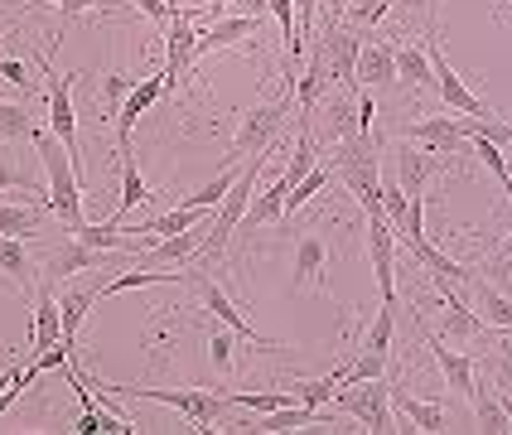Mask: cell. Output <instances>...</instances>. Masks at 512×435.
Segmentation results:
<instances>
[{"mask_svg":"<svg viewBox=\"0 0 512 435\" xmlns=\"http://www.w3.org/2000/svg\"><path fill=\"white\" fill-rule=\"evenodd\" d=\"M34 150H39V165H44V184H49V194H44V208L54 213L63 228H78L83 223V174H78V160L63 150L54 131H44L39 126V136H34Z\"/></svg>","mask_w":512,"mask_h":435,"instance_id":"obj_1","label":"cell"},{"mask_svg":"<svg viewBox=\"0 0 512 435\" xmlns=\"http://www.w3.org/2000/svg\"><path fill=\"white\" fill-rule=\"evenodd\" d=\"M290 107H295V78L285 73V83L276 97H266V102H256L252 112L237 116V131H232V141H228L232 165H242V160H252V155H271L276 136H281L285 121H290Z\"/></svg>","mask_w":512,"mask_h":435,"instance_id":"obj_2","label":"cell"},{"mask_svg":"<svg viewBox=\"0 0 512 435\" xmlns=\"http://www.w3.org/2000/svg\"><path fill=\"white\" fill-rule=\"evenodd\" d=\"M261 165H266V155L242 160V170H237V179H232V189L223 194V203L213 208V218H208V242L199 247V257H194V261L213 266V261L228 257V242L237 237L242 218H247V208H252V189H256V174H261Z\"/></svg>","mask_w":512,"mask_h":435,"instance_id":"obj_3","label":"cell"},{"mask_svg":"<svg viewBox=\"0 0 512 435\" xmlns=\"http://www.w3.org/2000/svg\"><path fill=\"white\" fill-rule=\"evenodd\" d=\"M102 387V397H121V402H160L174 406L194 421V431H218L213 421H223V397L218 392H199V387H131V382H92Z\"/></svg>","mask_w":512,"mask_h":435,"instance_id":"obj_4","label":"cell"},{"mask_svg":"<svg viewBox=\"0 0 512 435\" xmlns=\"http://www.w3.org/2000/svg\"><path fill=\"white\" fill-rule=\"evenodd\" d=\"M334 406L348 411L363 431L372 435H387V431H401L397 416H392V377H368V382H348L334 392Z\"/></svg>","mask_w":512,"mask_h":435,"instance_id":"obj_5","label":"cell"},{"mask_svg":"<svg viewBox=\"0 0 512 435\" xmlns=\"http://www.w3.org/2000/svg\"><path fill=\"white\" fill-rule=\"evenodd\" d=\"M44 92H49V131H54L58 141H63V150L78 160V174H83V141H78V107H73V83L83 78V73H58L54 58H49V49H44Z\"/></svg>","mask_w":512,"mask_h":435,"instance_id":"obj_6","label":"cell"},{"mask_svg":"<svg viewBox=\"0 0 512 435\" xmlns=\"http://www.w3.org/2000/svg\"><path fill=\"white\" fill-rule=\"evenodd\" d=\"M382 165L397 174L401 194L406 199H416V194H426L430 179H440V174L450 170V155H435V150H426V145H411V141H392L382 145Z\"/></svg>","mask_w":512,"mask_h":435,"instance_id":"obj_7","label":"cell"},{"mask_svg":"<svg viewBox=\"0 0 512 435\" xmlns=\"http://www.w3.org/2000/svg\"><path fill=\"white\" fill-rule=\"evenodd\" d=\"M184 276H189V286H194V295H199V305H203V310H208L213 319H223L228 329H237V334H242L247 344L266 348V353H285V344H276V339H266V334H256L252 324H247V315H242V310H237V305L228 300V290L218 286V281H213L208 271H184Z\"/></svg>","mask_w":512,"mask_h":435,"instance_id":"obj_8","label":"cell"},{"mask_svg":"<svg viewBox=\"0 0 512 435\" xmlns=\"http://www.w3.org/2000/svg\"><path fill=\"white\" fill-rule=\"evenodd\" d=\"M411 324H416V334H421V344H426V353L435 358V368H440V377L450 382V392L469 402V397H474V387H479V377H474V368H479V363H474L469 353H455V348L445 344V339H440V334L430 329L426 319L416 315V305H411Z\"/></svg>","mask_w":512,"mask_h":435,"instance_id":"obj_9","label":"cell"},{"mask_svg":"<svg viewBox=\"0 0 512 435\" xmlns=\"http://www.w3.org/2000/svg\"><path fill=\"white\" fill-rule=\"evenodd\" d=\"M194 63H199V29L189 25L184 5H174L170 25H165V73H160L165 78V97L194 73Z\"/></svg>","mask_w":512,"mask_h":435,"instance_id":"obj_10","label":"cell"},{"mask_svg":"<svg viewBox=\"0 0 512 435\" xmlns=\"http://www.w3.org/2000/svg\"><path fill=\"white\" fill-rule=\"evenodd\" d=\"M401 141L426 145L435 155H474V141L464 136V116L445 112V116H421L411 126H401Z\"/></svg>","mask_w":512,"mask_h":435,"instance_id":"obj_11","label":"cell"},{"mask_svg":"<svg viewBox=\"0 0 512 435\" xmlns=\"http://www.w3.org/2000/svg\"><path fill=\"white\" fill-rule=\"evenodd\" d=\"M426 29H430V39H426V49H430V73H435V92L445 97V107H450V112H459V116H474V121H479V116H488L493 107H488V102H479V97H474V92L464 87V78H459L455 68H450L445 49L435 44V25H426Z\"/></svg>","mask_w":512,"mask_h":435,"instance_id":"obj_12","label":"cell"},{"mask_svg":"<svg viewBox=\"0 0 512 435\" xmlns=\"http://www.w3.org/2000/svg\"><path fill=\"white\" fill-rule=\"evenodd\" d=\"M324 261H329V242H324V232L319 228H295V247H290V286L295 290H324Z\"/></svg>","mask_w":512,"mask_h":435,"instance_id":"obj_13","label":"cell"},{"mask_svg":"<svg viewBox=\"0 0 512 435\" xmlns=\"http://www.w3.org/2000/svg\"><path fill=\"white\" fill-rule=\"evenodd\" d=\"M34 329H29V358L34 353H44V348L63 344V310H58V281L54 276H39V286H34Z\"/></svg>","mask_w":512,"mask_h":435,"instance_id":"obj_14","label":"cell"},{"mask_svg":"<svg viewBox=\"0 0 512 435\" xmlns=\"http://www.w3.org/2000/svg\"><path fill=\"white\" fill-rule=\"evenodd\" d=\"M324 58H329V73L334 83L358 92V54H363V34H353L348 25H324V39H314Z\"/></svg>","mask_w":512,"mask_h":435,"instance_id":"obj_15","label":"cell"},{"mask_svg":"<svg viewBox=\"0 0 512 435\" xmlns=\"http://www.w3.org/2000/svg\"><path fill=\"white\" fill-rule=\"evenodd\" d=\"M223 49H261V20L256 15H232V20H213L199 29V58L223 54Z\"/></svg>","mask_w":512,"mask_h":435,"instance_id":"obj_16","label":"cell"},{"mask_svg":"<svg viewBox=\"0 0 512 435\" xmlns=\"http://www.w3.org/2000/svg\"><path fill=\"white\" fill-rule=\"evenodd\" d=\"M165 97V78L160 73H150V78H141V83L131 87V97L121 102V112H116V155H131V131H136V121H141L155 102Z\"/></svg>","mask_w":512,"mask_h":435,"instance_id":"obj_17","label":"cell"},{"mask_svg":"<svg viewBox=\"0 0 512 435\" xmlns=\"http://www.w3.org/2000/svg\"><path fill=\"white\" fill-rule=\"evenodd\" d=\"M107 266H112V252H97V247H87L78 237H68L63 247L44 252V276H54V281H68L78 271H107Z\"/></svg>","mask_w":512,"mask_h":435,"instance_id":"obj_18","label":"cell"},{"mask_svg":"<svg viewBox=\"0 0 512 435\" xmlns=\"http://www.w3.org/2000/svg\"><path fill=\"white\" fill-rule=\"evenodd\" d=\"M208 242V223H194V228L174 232V237H160L155 247L141 252V266H189L199 257V247Z\"/></svg>","mask_w":512,"mask_h":435,"instance_id":"obj_19","label":"cell"},{"mask_svg":"<svg viewBox=\"0 0 512 435\" xmlns=\"http://www.w3.org/2000/svg\"><path fill=\"white\" fill-rule=\"evenodd\" d=\"M358 87L368 92H387L397 87V49L392 39H363V54H358Z\"/></svg>","mask_w":512,"mask_h":435,"instance_id":"obj_20","label":"cell"},{"mask_svg":"<svg viewBox=\"0 0 512 435\" xmlns=\"http://www.w3.org/2000/svg\"><path fill=\"white\" fill-rule=\"evenodd\" d=\"M392 406L397 416L406 421L401 431H450V411L440 402H421V397H406L397 387V373H392Z\"/></svg>","mask_w":512,"mask_h":435,"instance_id":"obj_21","label":"cell"},{"mask_svg":"<svg viewBox=\"0 0 512 435\" xmlns=\"http://www.w3.org/2000/svg\"><path fill=\"white\" fill-rule=\"evenodd\" d=\"M0 271L10 276V286L20 290V295H34L39 276H44V266L29 257L25 237H0Z\"/></svg>","mask_w":512,"mask_h":435,"instance_id":"obj_22","label":"cell"},{"mask_svg":"<svg viewBox=\"0 0 512 435\" xmlns=\"http://www.w3.org/2000/svg\"><path fill=\"white\" fill-rule=\"evenodd\" d=\"M392 49H397V83H406L411 92H430L435 87V73H430V49L426 44H406V34L392 39Z\"/></svg>","mask_w":512,"mask_h":435,"instance_id":"obj_23","label":"cell"},{"mask_svg":"<svg viewBox=\"0 0 512 435\" xmlns=\"http://www.w3.org/2000/svg\"><path fill=\"white\" fill-rule=\"evenodd\" d=\"M285 194H290L285 174H281V179H271L261 194H252V208H247V218H242V228H237V232H256V228L281 223V218H285Z\"/></svg>","mask_w":512,"mask_h":435,"instance_id":"obj_24","label":"cell"},{"mask_svg":"<svg viewBox=\"0 0 512 435\" xmlns=\"http://www.w3.org/2000/svg\"><path fill=\"white\" fill-rule=\"evenodd\" d=\"M353 131H363L358 126V92H329L324 97V141H343V136H353Z\"/></svg>","mask_w":512,"mask_h":435,"instance_id":"obj_25","label":"cell"},{"mask_svg":"<svg viewBox=\"0 0 512 435\" xmlns=\"http://www.w3.org/2000/svg\"><path fill=\"white\" fill-rule=\"evenodd\" d=\"M469 305H474V315L484 319L488 329H512V295H503V286L474 281L469 286Z\"/></svg>","mask_w":512,"mask_h":435,"instance_id":"obj_26","label":"cell"},{"mask_svg":"<svg viewBox=\"0 0 512 435\" xmlns=\"http://www.w3.org/2000/svg\"><path fill=\"white\" fill-rule=\"evenodd\" d=\"M411 247V257L421 261L426 271H435V276H450V281H459V286H474L479 276H474V266H464V261H455V257H445L430 237H416V242H406Z\"/></svg>","mask_w":512,"mask_h":435,"instance_id":"obj_27","label":"cell"},{"mask_svg":"<svg viewBox=\"0 0 512 435\" xmlns=\"http://www.w3.org/2000/svg\"><path fill=\"white\" fill-rule=\"evenodd\" d=\"M58 10V25L49 29V54L58 49V39H63V25L68 20H78V15H107V5L102 0H25V15H34V10Z\"/></svg>","mask_w":512,"mask_h":435,"instance_id":"obj_28","label":"cell"},{"mask_svg":"<svg viewBox=\"0 0 512 435\" xmlns=\"http://www.w3.org/2000/svg\"><path fill=\"white\" fill-rule=\"evenodd\" d=\"M97 286H102V281H97ZM97 286H73V290H63V295H58V310H63V344L68 348H73V339H78L87 310L97 305Z\"/></svg>","mask_w":512,"mask_h":435,"instance_id":"obj_29","label":"cell"},{"mask_svg":"<svg viewBox=\"0 0 512 435\" xmlns=\"http://www.w3.org/2000/svg\"><path fill=\"white\" fill-rule=\"evenodd\" d=\"M155 199V189L141 179V165H136V155H121V203H116V218L112 223H121L126 213H136L141 203Z\"/></svg>","mask_w":512,"mask_h":435,"instance_id":"obj_30","label":"cell"},{"mask_svg":"<svg viewBox=\"0 0 512 435\" xmlns=\"http://www.w3.org/2000/svg\"><path fill=\"white\" fill-rule=\"evenodd\" d=\"M266 10L276 15V25H281V44H285V73L290 78H300L295 73V63L305 54V39H300V29H295V0H266Z\"/></svg>","mask_w":512,"mask_h":435,"instance_id":"obj_31","label":"cell"},{"mask_svg":"<svg viewBox=\"0 0 512 435\" xmlns=\"http://www.w3.org/2000/svg\"><path fill=\"white\" fill-rule=\"evenodd\" d=\"M44 203H0V237H34L44 228Z\"/></svg>","mask_w":512,"mask_h":435,"instance_id":"obj_32","label":"cell"},{"mask_svg":"<svg viewBox=\"0 0 512 435\" xmlns=\"http://www.w3.org/2000/svg\"><path fill=\"white\" fill-rule=\"evenodd\" d=\"M145 78V73H141ZM141 78H131V73H102V83H97V126H107V121H116V112H121V102L131 97V87L141 83Z\"/></svg>","mask_w":512,"mask_h":435,"instance_id":"obj_33","label":"cell"},{"mask_svg":"<svg viewBox=\"0 0 512 435\" xmlns=\"http://www.w3.org/2000/svg\"><path fill=\"white\" fill-rule=\"evenodd\" d=\"M237 344H242V334L228 329L223 319H213V329H208V368L218 377H228L237 368Z\"/></svg>","mask_w":512,"mask_h":435,"instance_id":"obj_34","label":"cell"},{"mask_svg":"<svg viewBox=\"0 0 512 435\" xmlns=\"http://www.w3.org/2000/svg\"><path fill=\"white\" fill-rule=\"evenodd\" d=\"M203 213H208V208H184V203H174L170 213H155V218H145L141 232L150 237V247H155L160 237H174V232H184V228H194V223H203Z\"/></svg>","mask_w":512,"mask_h":435,"instance_id":"obj_35","label":"cell"},{"mask_svg":"<svg viewBox=\"0 0 512 435\" xmlns=\"http://www.w3.org/2000/svg\"><path fill=\"white\" fill-rule=\"evenodd\" d=\"M184 276V271H179ZM174 271H150V266H131V271H121L112 281H102L97 286V300H107V295H121V290H145V286H165V281H179Z\"/></svg>","mask_w":512,"mask_h":435,"instance_id":"obj_36","label":"cell"},{"mask_svg":"<svg viewBox=\"0 0 512 435\" xmlns=\"http://www.w3.org/2000/svg\"><path fill=\"white\" fill-rule=\"evenodd\" d=\"M469 402H474V421H479V431H484V435H503V431H508L503 397H498L488 382H479V387H474V397H469Z\"/></svg>","mask_w":512,"mask_h":435,"instance_id":"obj_37","label":"cell"},{"mask_svg":"<svg viewBox=\"0 0 512 435\" xmlns=\"http://www.w3.org/2000/svg\"><path fill=\"white\" fill-rule=\"evenodd\" d=\"M392 10H397V0H353V5L343 10L339 25H348L353 34H363V39H368L372 29L382 25V20H387Z\"/></svg>","mask_w":512,"mask_h":435,"instance_id":"obj_38","label":"cell"},{"mask_svg":"<svg viewBox=\"0 0 512 435\" xmlns=\"http://www.w3.org/2000/svg\"><path fill=\"white\" fill-rule=\"evenodd\" d=\"M39 136V121L29 116V102H5L0 97V141H34Z\"/></svg>","mask_w":512,"mask_h":435,"instance_id":"obj_39","label":"cell"},{"mask_svg":"<svg viewBox=\"0 0 512 435\" xmlns=\"http://www.w3.org/2000/svg\"><path fill=\"white\" fill-rule=\"evenodd\" d=\"M237 170H242V165H228V170L218 174L213 184H199V189L179 194V203H184V208H218V203H223V194L232 189V179H237Z\"/></svg>","mask_w":512,"mask_h":435,"instance_id":"obj_40","label":"cell"},{"mask_svg":"<svg viewBox=\"0 0 512 435\" xmlns=\"http://www.w3.org/2000/svg\"><path fill=\"white\" fill-rule=\"evenodd\" d=\"M339 382H343V368H334V373H324V377H305V382H295V402H300V406H324V402H334Z\"/></svg>","mask_w":512,"mask_h":435,"instance_id":"obj_41","label":"cell"},{"mask_svg":"<svg viewBox=\"0 0 512 435\" xmlns=\"http://www.w3.org/2000/svg\"><path fill=\"white\" fill-rule=\"evenodd\" d=\"M29 184H34V179H29L25 165H15L10 141H0V194H5V189H25V194H29ZM29 203H34V199H29Z\"/></svg>","mask_w":512,"mask_h":435,"instance_id":"obj_42","label":"cell"},{"mask_svg":"<svg viewBox=\"0 0 512 435\" xmlns=\"http://www.w3.org/2000/svg\"><path fill=\"white\" fill-rule=\"evenodd\" d=\"M493 382L512 387V329H493Z\"/></svg>","mask_w":512,"mask_h":435,"instance_id":"obj_43","label":"cell"},{"mask_svg":"<svg viewBox=\"0 0 512 435\" xmlns=\"http://www.w3.org/2000/svg\"><path fill=\"white\" fill-rule=\"evenodd\" d=\"M0 78H5L10 87H25V97L39 87L34 83V73H29V63L25 58H15V54H0Z\"/></svg>","mask_w":512,"mask_h":435,"instance_id":"obj_44","label":"cell"},{"mask_svg":"<svg viewBox=\"0 0 512 435\" xmlns=\"http://www.w3.org/2000/svg\"><path fill=\"white\" fill-rule=\"evenodd\" d=\"M488 281H493V286H512V237H508V247L488 261Z\"/></svg>","mask_w":512,"mask_h":435,"instance_id":"obj_45","label":"cell"},{"mask_svg":"<svg viewBox=\"0 0 512 435\" xmlns=\"http://www.w3.org/2000/svg\"><path fill=\"white\" fill-rule=\"evenodd\" d=\"M319 5H324V25H339L343 10H348L353 0H319Z\"/></svg>","mask_w":512,"mask_h":435,"instance_id":"obj_46","label":"cell"},{"mask_svg":"<svg viewBox=\"0 0 512 435\" xmlns=\"http://www.w3.org/2000/svg\"><path fill=\"white\" fill-rule=\"evenodd\" d=\"M300 5V39L310 34V25H314V10H319V0H295Z\"/></svg>","mask_w":512,"mask_h":435,"instance_id":"obj_47","label":"cell"},{"mask_svg":"<svg viewBox=\"0 0 512 435\" xmlns=\"http://www.w3.org/2000/svg\"><path fill=\"white\" fill-rule=\"evenodd\" d=\"M237 5H242L247 15H256V20H261V10H266V0H237Z\"/></svg>","mask_w":512,"mask_h":435,"instance_id":"obj_48","label":"cell"},{"mask_svg":"<svg viewBox=\"0 0 512 435\" xmlns=\"http://www.w3.org/2000/svg\"><path fill=\"white\" fill-rule=\"evenodd\" d=\"M498 397H503V411H508V431H512V397H508V392H498Z\"/></svg>","mask_w":512,"mask_h":435,"instance_id":"obj_49","label":"cell"},{"mask_svg":"<svg viewBox=\"0 0 512 435\" xmlns=\"http://www.w3.org/2000/svg\"><path fill=\"white\" fill-rule=\"evenodd\" d=\"M503 155H508V165H512V145H508V150H503Z\"/></svg>","mask_w":512,"mask_h":435,"instance_id":"obj_50","label":"cell"}]
</instances>
